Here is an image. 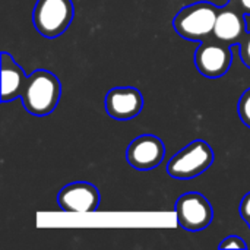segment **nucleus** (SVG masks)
<instances>
[{"instance_id":"nucleus-1","label":"nucleus","mask_w":250,"mask_h":250,"mask_svg":"<svg viewBox=\"0 0 250 250\" xmlns=\"http://www.w3.org/2000/svg\"><path fill=\"white\" fill-rule=\"evenodd\" d=\"M62 95V83L56 75L45 69L34 70L21 94L25 110L34 116H47L59 104Z\"/></svg>"},{"instance_id":"nucleus-2","label":"nucleus","mask_w":250,"mask_h":250,"mask_svg":"<svg viewBox=\"0 0 250 250\" xmlns=\"http://www.w3.org/2000/svg\"><path fill=\"white\" fill-rule=\"evenodd\" d=\"M220 9L209 1H198L183 7L173 19L176 32L189 41L208 40L215 26Z\"/></svg>"},{"instance_id":"nucleus-3","label":"nucleus","mask_w":250,"mask_h":250,"mask_svg":"<svg viewBox=\"0 0 250 250\" xmlns=\"http://www.w3.org/2000/svg\"><path fill=\"white\" fill-rule=\"evenodd\" d=\"M73 15L72 0H38L32 10V23L41 35L56 38L69 28Z\"/></svg>"},{"instance_id":"nucleus-4","label":"nucleus","mask_w":250,"mask_h":250,"mask_svg":"<svg viewBox=\"0 0 250 250\" xmlns=\"http://www.w3.org/2000/svg\"><path fill=\"white\" fill-rule=\"evenodd\" d=\"M214 163V151L205 141H193L179 151L167 164V173L180 180L193 179L205 173Z\"/></svg>"},{"instance_id":"nucleus-5","label":"nucleus","mask_w":250,"mask_h":250,"mask_svg":"<svg viewBox=\"0 0 250 250\" xmlns=\"http://www.w3.org/2000/svg\"><path fill=\"white\" fill-rule=\"evenodd\" d=\"M174 209L179 224L188 231L205 230L214 218V209L209 201L198 192L182 195L177 199Z\"/></svg>"},{"instance_id":"nucleus-6","label":"nucleus","mask_w":250,"mask_h":250,"mask_svg":"<svg viewBox=\"0 0 250 250\" xmlns=\"http://www.w3.org/2000/svg\"><path fill=\"white\" fill-rule=\"evenodd\" d=\"M233 54L229 44L218 40H205L195 53V66L207 78L224 76L231 66Z\"/></svg>"},{"instance_id":"nucleus-7","label":"nucleus","mask_w":250,"mask_h":250,"mask_svg":"<svg viewBox=\"0 0 250 250\" xmlns=\"http://www.w3.org/2000/svg\"><path fill=\"white\" fill-rule=\"evenodd\" d=\"M164 142L154 135H141L135 138L126 149L127 163L139 171H148L158 167L164 160Z\"/></svg>"},{"instance_id":"nucleus-8","label":"nucleus","mask_w":250,"mask_h":250,"mask_svg":"<svg viewBox=\"0 0 250 250\" xmlns=\"http://www.w3.org/2000/svg\"><path fill=\"white\" fill-rule=\"evenodd\" d=\"M60 208L66 212L88 214L97 211L100 205L98 189L86 182H75L66 185L57 195Z\"/></svg>"},{"instance_id":"nucleus-9","label":"nucleus","mask_w":250,"mask_h":250,"mask_svg":"<svg viewBox=\"0 0 250 250\" xmlns=\"http://www.w3.org/2000/svg\"><path fill=\"white\" fill-rule=\"evenodd\" d=\"M105 111L116 120L136 117L144 108V95L133 86H119L107 92L104 100Z\"/></svg>"},{"instance_id":"nucleus-10","label":"nucleus","mask_w":250,"mask_h":250,"mask_svg":"<svg viewBox=\"0 0 250 250\" xmlns=\"http://www.w3.org/2000/svg\"><path fill=\"white\" fill-rule=\"evenodd\" d=\"M243 15L245 13L233 3H229V6L220 9L212 37L229 45L240 44L246 35V21Z\"/></svg>"},{"instance_id":"nucleus-11","label":"nucleus","mask_w":250,"mask_h":250,"mask_svg":"<svg viewBox=\"0 0 250 250\" xmlns=\"http://www.w3.org/2000/svg\"><path fill=\"white\" fill-rule=\"evenodd\" d=\"M28 76L9 53H1V101L9 103L21 97Z\"/></svg>"},{"instance_id":"nucleus-12","label":"nucleus","mask_w":250,"mask_h":250,"mask_svg":"<svg viewBox=\"0 0 250 250\" xmlns=\"http://www.w3.org/2000/svg\"><path fill=\"white\" fill-rule=\"evenodd\" d=\"M239 116L242 122L250 127V88L242 94L240 101H239Z\"/></svg>"},{"instance_id":"nucleus-13","label":"nucleus","mask_w":250,"mask_h":250,"mask_svg":"<svg viewBox=\"0 0 250 250\" xmlns=\"http://www.w3.org/2000/svg\"><path fill=\"white\" fill-rule=\"evenodd\" d=\"M220 249H248L246 242L239 237V236H229L227 239H224L220 246Z\"/></svg>"},{"instance_id":"nucleus-14","label":"nucleus","mask_w":250,"mask_h":250,"mask_svg":"<svg viewBox=\"0 0 250 250\" xmlns=\"http://www.w3.org/2000/svg\"><path fill=\"white\" fill-rule=\"evenodd\" d=\"M240 57L243 60V63L250 67V32H248L243 40L240 41Z\"/></svg>"},{"instance_id":"nucleus-15","label":"nucleus","mask_w":250,"mask_h":250,"mask_svg":"<svg viewBox=\"0 0 250 250\" xmlns=\"http://www.w3.org/2000/svg\"><path fill=\"white\" fill-rule=\"evenodd\" d=\"M240 215L250 227V192L246 193L240 202Z\"/></svg>"},{"instance_id":"nucleus-16","label":"nucleus","mask_w":250,"mask_h":250,"mask_svg":"<svg viewBox=\"0 0 250 250\" xmlns=\"http://www.w3.org/2000/svg\"><path fill=\"white\" fill-rule=\"evenodd\" d=\"M230 3H233L236 7H239L243 13L250 15V0H230Z\"/></svg>"}]
</instances>
